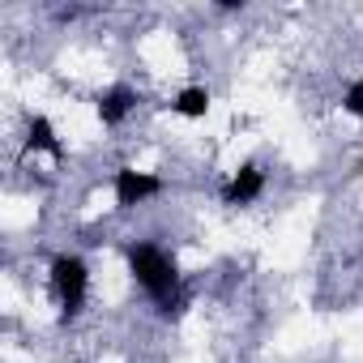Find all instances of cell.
Listing matches in <instances>:
<instances>
[{
  "label": "cell",
  "instance_id": "obj_7",
  "mask_svg": "<svg viewBox=\"0 0 363 363\" xmlns=\"http://www.w3.org/2000/svg\"><path fill=\"white\" fill-rule=\"evenodd\" d=\"M175 116H184V120H206L210 116V90L206 86H189V90H179L175 103H171Z\"/></svg>",
  "mask_w": 363,
  "mask_h": 363
},
{
  "label": "cell",
  "instance_id": "obj_4",
  "mask_svg": "<svg viewBox=\"0 0 363 363\" xmlns=\"http://www.w3.org/2000/svg\"><path fill=\"white\" fill-rule=\"evenodd\" d=\"M265 193V171L257 162H244L240 171H231V179L223 184V206H252Z\"/></svg>",
  "mask_w": 363,
  "mask_h": 363
},
{
  "label": "cell",
  "instance_id": "obj_3",
  "mask_svg": "<svg viewBox=\"0 0 363 363\" xmlns=\"http://www.w3.org/2000/svg\"><path fill=\"white\" fill-rule=\"evenodd\" d=\"M111 189H116V206L120 210H133V206H145L150 197L162 193V175L137 171V167H120L116 179H111Z\"/></svg>",
  "mask_w": 363,
  "mask_h": 363
},
{
  "label": "cell",
  "instance_id": "obj_2",
  "mask_svg": "<svg viewBox=\"0 0 363 363\" xmlns=\"http://www.w3.org/2000/svg\"><path fill=\"white\" fill-rule=\"evenodd\" d=\"M52 291H56V303H60V320H77L82 308H86V295H90L86 261L73 257V252L52 257Z\"/></svg>",
  "mask_w": 363,
  "mask_h": 363
},
{
  "label": "cell",
  "instance_id": "obj_1",
  "mask_svg": "<svg viewBox=\"0 0 363 363\" xmlns=\"http://www.w3.org/2000/svg\"><path fill=\"white\" fill-rule=\"evenodd\" d=\"M124 257H128V274H133V282L158 303V312H162V316L179 312V303H184V282H179L175 261H171L158 244H150V240L128 244Z\"/></svg>",
  "mask_w": 363,
  "mask_h": 363
},
{
  "label": "cell",
  "instance_id": "obj_6",
  "mask_svg": "<svg viewBox=\"0 0 363 363\" xmlns=\"http://www.w3.org/2000/svg\"><path fill=\"white\" fill-rule=\"evenodd\" d=\"M26 145H30V150H39V154L65 158V145H60V137H56V128H52V120H48V116H30V124H26Z\"/></svg>",
  "mask_w": 363,
  "mask_h": 363
},
{
  "label": "cell",
  "instance_id": "obj_5",
  "mask_svg": "<svg viewBox=\"0 0 363 363\" xmlns=\"http://www.w3.org/2000/svg\"><path fill=\"white\" fill-rule=\"evenodd\" d=\"M133 107H137V94H133L128 86H111V90H103V94L94 99V111H99V120H103L107 128H120Z\"/></svg>",
  "mask_w": 363,
  "mask_h": 363
},
{
  "label": "cell",
  "instance_id": "obj_8",
  "mask_svg": "<svg viewBox=\"0 0 363 363\" xmlns=\"http://www.w3.org/2000/svg\"><path fill=\"white\" fill-rule=\"evenodd\" d=\"M342 107H346L350 116H363V82L346 86V94H342Z\"/></svg>",
  "mask_w": 363,
  "mask_h": 363
}]
</instances>
